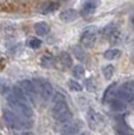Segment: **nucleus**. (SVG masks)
Masks as SVG:
<instances>
[{"label": "nucleus", "mask_w": 134, "mask_h": 135, "mask_svg": "<svg viewBox=\"0 0 134 135\" xmlns=\"http://www.w3.org/2000/svg\"><path fill=\"white\" fill-rule=\"evenodd\" d=\"M34 90L37 93L38 98L42 99L44 101H48L53 98L54 95V89L52 87V85L48 81L44 79H35L32 81Z\"/></svg>", "instance_id": "3"}, {"label": "nucleus", "mask_w": 134, "mask_h": 135, "mask_svg": "<svg viewBox=\"0 0 134 135\" xmlns=\"http://www.w3.org/2000/svg\"><path fill=\"white\" fill-rule=\"evenodd\" d=\"M100 5V0H86V1L82 4L81 9L79 12V15L84 18H88L95 12L97 7Z\"/></svg>", "instance_id": "6"}, {"label": "nucleus", "mask_w": 134, "mask_h": 135, "mask_svg": "<svg viewBox=\"0 0 134 135\" xmlns=\"http://www.w3.org/2000/svg\"><path fill=\"white\" fill-rule=\"evenodd\" d=\"M59 8V4L54 1H47L45 4H42L39 8V12L42 14H50V13L55 12Z\"/></svg>", "instance_id": "14"}, {"label": "nucleus", "mask_w": 134, "mask_h": 135, "mask_svg": "<svg viewBox=\"0 0 134 135\" xmlns=\"http://www.w3.org/2000/svg\"><path fill=\"white\" fill-rule=\"evenodd\" d=\"M68 87L73 92H81L82 90V86L80 85V82H78L76 80H73V79L68 80Z\"/></svg>", "instance_id": "21"}, {"label": "nucleus", "mask_w": 134, "mask_h": 135, "mask_svg": "<svg viewBox=\"0 0 134 135\" xmlns=\"http://www.w3.org/2000/svg\"><path fill=\"white\" fill-rule=\"evenodd\" d=\"M97 35H98V31L95 27H91L88 30H86L80 37L81 47L92 48L94 46L95 41H97Z\"/></svg>", "instance_id": "5"}, {"label": "nucleus", "mask_w": 134, "mask_h": 135, "mask_svg": "<svg viewBox=\"0 0 134 135\" xmlns=\"http://www.w3.org/2000/svg\"><path fill=\"white\" fill-rule=\"evenodd\" d=\"M115 98L119 99L120 101H122L123 103H132L134 101V94L132 92H130L128 89H126L125 87H121L117 90V94H115Z\"/></svg>", "instance_id": "10"}, {"label": "nucleus", "mask_w": 134, "mask_h": 135, "mask_svg": "<svg viewBox=\"0 0 134 135\" xmlns=\"http://www.w3.org/2000/svg\"><path fill=\"white\" fill-rule=\"evenodd\" d=\"M117 90H118V85L115 84V82L111 84L109 86L106 88V90H105V93H104V98H102L104 102H105V103L111 102V101H112L113 99H115V94H117Z\"/></svg>", "instance_id": "13"}, {"label": "nucleus", "mask_w": 134, "mask_h": 135, "mask_svg": "<svg viewBox=\"0 0 134 135\" xmlns=\"http://www.w3.org/2000/svg\"><path fill=\"white\" fill-rule=\"evenodd\" d=\"M111 107H112V109L113 110H115V112H121V110H123L126 108V103H123L122 101H120L119 99H113L112 101H111Z\"/></svg>", "instance_id": "17"}, {"label": "nucleus", "mask_w": 134, "mask_h": 135, "mask_svg": "<svg viewBox=\"0 0 134 135\" xmlns=\"http://www.w3.org/2000/svg\"><path fill=\"white\" fill-rule=\"evenodd\" d=\"M73 52H74V54H75V56L80 61H85V60H86V54H85V52L82 51L81 46H76V47H74Z\"/></svg>", "instance_id": "22"}, {"label": "nucleus", "mask_w": 134, "mask_h": 135, "mask_svg": "<svg viewBox=\"0 0 134 135\" xmlns=\"http://www.w3.org/2000/svg\"><path fill=\"white\" fill-rule=\"evenodd\" d=\"M80 135H88L87 133H82V134H80Z\"/></svg>", "instance_id": "28"}, {"label": "nucleus", "mask_w": 134, "mask_h": 135, "mask_svg": "<svg viewBox=\"0 0 134 135\" xmlns=\"http://www.w3.org/2000/svg\"><path fill=\"white\" fill-rule=\"evenodd\" d=\"M19 87V89L24 93V95L26 97L27 101H31V102H35L38 99V95L34 90V87H33L32 81L30 80H21V81L18 82L17 85Z\"/></svg>", "instance_id": "4"}, {"label": "nucleus", "mask_w": 134, "mask_h": 135, "mask_svg": "<svg viewBox=\"0 0 134 135\" xmlns=\"http://www.w3.org/2000/svg\"><path fill=\"white\" fill-rule=\"evenodd\" d=\"M59 18H60V20L64 22H73L79 18V12L73 8H69V9H66V11L61 12L60 14H59Z\"/></svg>", "instance_id": "11"}, {"label": "nucleus", "mask_w": 134, "mask_h": 135, "mask_svg": "<svg viewBox=\"0 0 134 135\" xmlns=\"http://www.w3.org/2000/svg\"><path fill=\"white\" fill-rule=\"evenodd\" d=\"M50 25L45 21H39L34 25V32L37 33L38 35H46L48 32H50Z\"/></svg>", "instance_id": "15"}, {"label": "nucleus", "mask_w": 134, "mask_h": 135, "mask_svg": "<svg viewBox=\"0 0 134 135\" xmlns=\"http://www.w3.org/2000/svg\"><path fill=\"white\" fill-rule=\"evenodd\" d=\"M55 64L58 65V67L60 69L67 71L73 65V59H72L71 54L68 52H61V53H59L58 58H55Z\"/></svg>", "instance_id": "7"}, {"label": "nucleus", "mask_w": 134, "mask_h": 135, "mask_svg": "<svg viewBox=\"0 0 134 135\" xmlns=\"http://www.w3.org/2000/svg\"><path fill=\"white\" fill-rule=\"evenodd\" d=\"M26 45H27L30 48H32V49H38V48L41 47L42 42H41L40 39H38V38H35V37H32V38L27 39Z\"/></svg>", "instance_id": "18"}, {"label": "nucleus", "mask_w": 134, "mask_h": 135, "mask_svg": "<svg viewBox=\"0 0 134 135\" xmlns=\"http://www.w3.org/2000/svg\"><path fill=\"white\" fill-rule=\"evenodd\" d=\"M81 128V123L78 121H71L61 128V135H76Z\"/></svg>", "instance_id": "9"}, {"label": "nucleus", "mask_w": 134, "mask_h": 135, "mask_svg": "<svg viewBox=\"0 0 134 135\" xmlns=\"http://www.w3.org/2000/svg\"><path fill=\"white\" fill-rule=\"evenodd\" d=\"M2 118H4L5 122L7 123V126L11 127L12 129H28L33 126V122L31 121V119L22 118V116L15 114L12 110H4L2 113Z\"/></svg>", "instance_id": "1"}, {"label": "nucleus", "mask_w": 134, "mask_h": 135, "mask_svg": "<svg viewBox=\"0 0 134 135\" xmlns=\"http://www.w3.org/2000/svg\"><path fill=\"white\" fill-rule=\"evenodd\" d=\"M19 135H34V134L31 133V132H21Z\"/></svg>", "instance_id": "26"}, {"label": "nucleus", "mask_w": 134, "mask_h": 135, "mask_svg": "<svg viewBox=\"0 0 134 135\" xmlns=\"http://www.w3.org/2000/svg\"><path fill=\"white\" fill-rule=\"evenodd\" d=\"M86 73V71H85V67L82 66V65H76V66L73 67V69H72V74H73L74 78H76V79H80L82 78Z\"/></svg>", "instance_id": "19"}, {"label": "nucleus", "mask_w": 134, "mask_h": 135, "mask_svg": "<svg viewBox=\"0 0 134 135\" xmlns=\"http://www.w3.org/2000/svg\"><path fill=\"white\" fill-rule=\"evenodd\" d=\"M87 120H88V123L92 128H99V127H101L102 123H104L102 116L93 109L88 110V113H87Z\"/></svg>", "instance_id": "8"}, {"label": "nucleus", "mask_w": 134, "mask_h": 135, "mask_svg": "<svg viewBox=\"0 0 134 135\" xmlns=\"http://www.w3.org/2000/svg\"><path fill=\"white\" fill-rule=\"evenodd\" d=\"M40 66L46 69L52 68L55 66V56L52 53H48V52L45 53L40 59Z\"/></svg>", "instance_id": "12"}, {"label": "nucleus", "mask_w": 134, "mask_h": 135, "mask_svg": "<svg viewBox=\"0 0 134 135\" xmlns=\"http://www.w3.org/2000/svg\"><path fill=\"white\" fill-rule=\"evenodd\" d=\"M122 87H125L126 89H128L130 92H132L133 94H134V80H133V81H128V82H126V84L123 85Z\"/></svg>", "instance_id": "25"}, {"label": "nucleus", "mask_w": 134, "mask_h": 135, "mask_svg": "<svg viewBox=\"0 0 134 135\" xmlns=\"http://www.w3.org/2000/svg\"><path fill=\"white\" fill-rule=\"evenodd\" d=\"M117 135H134V134L131 131H128L127 128H118Z\"/></svg>", "instance_id": "24"}, {"label": "nucleus", "mask_w": 134, "mask_h": 135, "mask_svg": "<svg viewBox=\"0 0 134 135\" xmlns=\"http://www.w3.org/2000/svg\"><path fill=\"white\" fill-rule=\"evenodd\" d=\"M102 74H104L106 80H111L112 76L114 75V66H113V65H106V66L102 68Z\"/></svg>", "instance_id": "20"}, {"label": "nucleus", "mask_w": 134, "mask_h": 135, "mask_svg": "<svg viewBox=\"0 0 134 135\" xmlns=\"http://www.w3.org/2000/svg\"><path fill=\"white\" fill-rule=\"evenodd\" d=\"M61 1H68V0H61Z\"/></svg>", "instance_id": "29"}, {"label": "nucleus", "mask_w": 134, "mask_h": 135, "mask_svg": "<svg viewBox=\"0 0 134 135\" xmlns=\"http://www.w3.org/2000/svg\"><path fill=\"white\" fill-rule=\"evenodd\" d=\"M7 103H8V106L11 107V109L14 110L15 114L22 116V118H27V119L32 118L33 110H32V108L28 106L27 102L18 100L17 98H14L13 95L11 94L8 98H7Z\"/></svg>", "instance_id": "2"}, {"label": "nucleus", "mask_w": 134, "mask_h": 135, "mask_svg": "<svg viewBox=\"0 0 134 135\" xmlns=\"http://www.w3.org/2000/svg\"><path fill=\"white\" fill-rule=\"evenodd\" d=\"M131 22H132V26H133V28H134V15L132 17V19H131Z\"/></svg>", "instance_id": "27"}, {"label": "nucleus", "mask_w": 134, "mask_h": 135, "mask_svg": "<svg viewBox=\"0 0 134 135\" xmlns=\"http://www.w3.org/2000/svg\"><path fill=\"white\" fill-rule=\"evenodd\" d=\"M104 34L107 35V37H113V35L117 34V27L113 25H109V26H106L104 30Z\"/></svg>", "instance_id": "23"}, {"label": "nucleus", "mask_w": 134, "mask_h": 135, "mask_svg": "<svg viewBox=\"0 0 134 135\" xmlns=\"http://www.w3.org/2000/svg\"><path fill=\"white\" fill-rule=\"evenodd\" d=\"M121 52L117 48H112V49H108L104 53V58L107 59V60H115L120 56Z\"/></svg>", "instance_id": "16"}]
</instances>
